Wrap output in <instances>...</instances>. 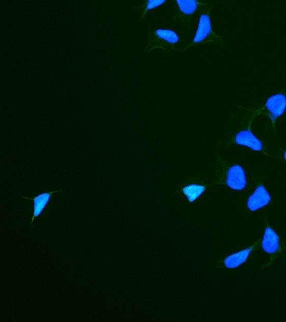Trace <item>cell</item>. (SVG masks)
Instances as JSON below:
<instances>
[{
	"mask_svg": "<svg viewBox=\"0 0 286 322\" xmlns=\"http://www.w3.org/2000/svg\"><path fill=\"white\" fill-rule=\"evenodd\" d=\"M286 110V95L284 91L277 95H274L267 100V102L261 109H257L254 113L255 117L259 115L269 116L272 123L275 128V122Z\"/></svg>",
	"mask_w": 286,
	"mask_h": 322,
	"instance_id": "6da1fadb",
	"label": "cell"
},
{
	"mask_svg": "<svg viewBox=\"0 0 286 322\" xmlns=\"http://www.w3.org/2000/svg\"><path fill=\"white\" fill-rule=\"evenodd\" d=\"M149 47L146 48L152 51L154 48H161L163 51H169L174 49V45L180 40L177 33L174 31L166 29H158L153 33H149Z\"/></svg>",
	"mask_w": 286,
	"mask_h": 322,
	"instance_id": "7a4b0ae2",
	"label": "cell"
},
{
	"mask_svg": "<svg viewBox=\"0 0 286 322\" xmlns=\"http://www.w3.org/2000/svg\"><path fill=\"white\" fill-rule=\"evenodd\" d=\"M207 42H219L223 46L220 37L218 36L212 31L210 16L207 14H202L199 18V27L196 32L195 38L192 41V43L190 44L188 47L185 48H188L199 44L207 43Z\"/></svg>",
	"mask_w": 286,
	"mask_h": 322,
	"instance_id": "3957f363",
	"label": "cell"
},
{
	"mask_svg": "<svg viewBox=\"0 0 286 322\" xmlns=\"http://www.w3.org/2000/svg\"><path fill=\"white\" fill-rule=\"evenodd\" d=\"M261 247H262V249H263L265 253L271 255V261L266 266L271 265L272 262L275 260V258L277 257L279 254L282 252L278 235L270 228V226L268 225L267 220H266V229H265L264 236H263V239L261 241Z\"/></svg>",
	"mask_w": 286,
	"mask_h": 322,
	"instance_id": "277c9868",
	"label": "cell"
},
{
	"mask_svg": "<svg viewBox=\"0 0 286 322\" xmlns=\"http://www.w3.org/2000/svg\"><path fill=\"white\" fill-rule=\"evenodd\" d=\"M251 123H249L247 126L246 128H243L242 130H240L237 134L235 135V137L232 139V143L235 144L242 145L245 146L248 148H251L253 151H257V152H262L265 154H267L264 151V146L263 142L258 140L251 132L250 129Z\"/></svg>",
	"mask_w": 286,
	"mask_h": 322,
	"instance_id": "5b68a950",
	"label": "cell"
},
{
	"mask_svg": "<svg viewBox=\"0 0 286 322\" xmlns=\"http://www.w3.org/2000/svg\"><path fill=\"white\" fill-rule=\"evenodd\" d=\"M230 188L241 191L246 186V177L243 167L239 165L229 167L225 173V182Z\"/></svg>",
	"mask_w": 286,
	"mask_h": 322,
	"instance_id": "8992f818",
	"label": "cell"
},
{
	"mask_svg": "<svg viewBox=\"0 0 286 322\" xmlns=\"http://www.w3.org/2000/svg\"><path fill=\"white\" fill-rule=\"evenodd\" d=\"M271 202L270 195L268 191L265 189L263 185H257L255 192L249 197L247 202V207L251 211H257L261 208L268 205Z\"/></svg>",
	"mask_w": 286,
	"mask_h": 322,
	"instance_id": "52a82bcc",
	"label": "cell"
},
{
	"mask_svg": "<svg viewBox=\"0 0 286 322\" xmlns=\"http://www.w3.org/2000/svg\"><path fill=\"white\" fill-rule=\"evenodd\" d=\"M261 243V240H259L258 242L255 243L253 246L250 247V248H247L243 251H240L238 253L232 254L227 258H225V261H224V265H225V268H236L240 267L241 265H243L245 261H247V259L250 256V253L256 249L258 243Z\"/></svg>",
	"mask_w": 286,
	"mask_h": 322,
	"instance_id": "ba28073f",
	"label": "cell"
},
{
	"mask_svg": "<svg viewBox=\"0 0 286 322\" xmlns=\"http://www.w3.org/2000/svg\"><path fill=\"white\" fill-rule=\"evenodd\" d=\"M62 192L60 191H55V192H45V193H40V195L36 196L34 198H27V197H23L24 199L30 200V201H33V218L31 220V225H33L34 222V219L36 217H40V214L43 212V210H45V208L47 205L48 202L50 201L51 196L54 193H58V192Z\"/></svg>",
	"mask_w": 286,
	"mask_h": 322,
	"instance_id": "9c48e42d",
	"label": "cell"
},
{
	"mask_svg": "<svg viewBox=\"0 0 286 322\" xmlns=\"http://www.w3.org/2000/svg\"><path fill=\"white\" fill-rule=\"evenodd\" d=\"M205 191H206L205 185H197V184L189 185L183 188V193L186 196V198L188 199L190 203H193L195 200L202 195Z\"/></svg>",
	"mask_w": 286,
	"mask_h": 322,
	"instance_id": "30bf717a",
	"label": "cell"
},
{
	"mask_svg": "<svg viewBox=\"0 0 286 322\" xmlns=\"http://www.w3.org/2000/svg\"><path fill=\"white\" fill-rule=\"evenodd\" d=\"M179 11L185 16H192L200 3L197 0H175Z\"/></svg>",
	"mask_w": 286,
	"mask_h": 322,
	"instance_id": "8fae6325",
	"label": "cell"
},
{
	"mask_svg": "<svg viewBox=\"0 0 286 322\" xmlns=\"http://www.w3.org/2000/svg\"><path fill=\"white\" fill-rule=\"evenodd\" d=\"M165 2H166V0H147L145 6L141 7V8H144V12H143L142 17L145 16L147 12L160 7V5L163 4Z\"/></svg>",
	"mask_w": 286,
	"mask_h": 322,
	"instance_id": "7c38bea8",
	"label": "cell"
},
{
	"mask_svg": "<svg viewBox=\"0 0 286 322\" xmlns=\"http://www.w3.org/2000/svg\"><path fill=\"white\" fill-rule=\"evenodd\" d=\"M283 156H284V159H285V160H286V151H285V152H284V155H283Z\"/></svg>",
	"mask_w": 286,
	"mask_h": 322,
	"instance_id": "4fadbf2b",
	"label": "cell"
}]
</instances>
